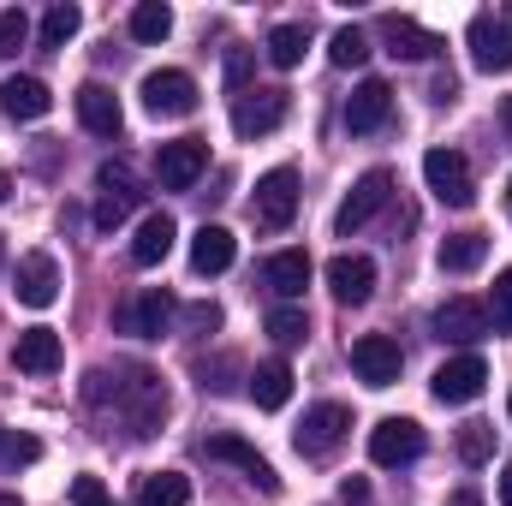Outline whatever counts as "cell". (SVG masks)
<instances>
[{
  "instance_id": "obj_45",
  "label": "cell",
  "mask_w": 512,
  "mask_h": 506,
  "mask_svg": "<svg viewBox=\"0 0 512 506\" xmlns=\"http://www.w3.org/2000/svg\"><path fill=\"white\" fill-rule=\"evenodd\" d=\"M501 506H512V465L501 471Z\"/></svg>"
},
{
  "instance_id": "obj_32",
  "label": "cell",
  "mask_w": 512,
  "mask_h": 506,
  "mask_svg": "<svg viewBox=\"0 0 512 506\" xmlns=\"http://www.w3.org/2000/svg\"><path fill=\"white\" fill-rule=\"evenodd\" d=\"M167 30H173V12H167L161 0L131 6V36H137V42H167Z\"/></svg>"
},
{
  "instance_id": "obj_26",
  "label": "cell",
  "mask_w": 512,
  "mask_h": 506,
  "mask_svg": "<svg viewBox=\"0 0 512 506\" xmlns=\"http://www.w3.org/2000/svg\"><path fill=\"white\" fill-rule=\"evenodd\" d=\"M262 280H268L274 298H298V292L310 286V256L304 251H274L262 262Z\"/></svg>"
},
{
  "instance_id": "obj_3",
  "label": "cell",
  "mask_w": 512,
  "mask_h": 506,
  "mask_svg": "<svg viewBox=\"0 0 512 506\" xmlns=\"http://www.w3.org/2000/svg\"><path fill=\"white\" fill-rule=\"evenodd\" d=\"M387 197H393V173H387V167H370V173L352 185V197L340 203V215H334V233H340V239H352L358 227H370V221L387 209Z\"/></svg>"
},
{
  "instance_id": "obj_40",
  "label": "cell",
  "mask_w": 512,
  "mask_h": 506,
  "mask_svg": "<svg viewBox=\"0 0 512 506\" xmlns=\"http://www.w3.org/2000/svg\"><path fill=\"white\" fill-rule=\"evenodd\" d=\"M185 328L191 334H215L221 328V304H185Z\"/></svg>"
},
{
  "instance_id": "obj_2",
  "label": "cell",
  "mask_w": 512,
  "mask_h": 506,
  "mask_svg": "<svg viewBox=\"0 0 512 506\" xmlns=\"http://www.w3.org/2000/svg\"><path fill=\"white\" fill-rule=\"evenodd\" d=\"M423 179H429V191L447 209H471L477 203V179H471V161L459 149H429L423 155Z\"/></svg>"
},
{
  "instance_id": "obj_4",
  "label": "cell",
  "mask_w": 512,
  "mask_h": 506,
  "mask_svg": "<svg viewBox=\"0 0 512 506\" xmlns=\"http://www.w3.org/2000/svg\"><path fill=\"white\" fill-rule=\"evenodd\" d=\"M251 215H256V227H268V233L292 227V215H298V173L292 167H274V173L256 179Z\"/></svg>"
},
{
  "instance_id": "obj_10",
  "label": "cell",
  "mask_w": 512,
  "mask_h": 506,
  "mask_svg": "<svg viewBox=\"0 0 512 506\" xmlns=\"http://www.w3.org/2000/svg\"><path fill=\"white\" fill-rule=\"evenodd\" d=\"M143 108L155 114V120H185V114H197V78L191 72H149L143 78Z\"/></svg>"
},
{
  "instance_id": "obj_38",
  "label": "cell",
  "mask_w": 512,
  "mask_h": 506,
  "mask_svg": "<svg viewBox=\"0 0 512 506\" xmlns=\"http://www.w3.org/2000/svg\"><path fill=\"white\" fill-rule=\"evenodd\" d=\"M24 36H30V18H24L18 6H6V12H0V60H6V54H18V48H24Z\"/></svg>"
},
{
  "instance_id": "obj_49",
  "label": "cell",
  "mask_w": 512,
  "mask_h": 506,
  "mask_svg": "<svg viewBox=\"0 0 512 506\" xmlns=\"http://www.w3.org/2000/svg\"><path fill=\"white\" fill-rule=\"evenodd\" d=\"M507 417H512V393H507Z\"/></svg>"
},
{
  "instance_id": "obj_17",
  "label": "cell",
  "mask_w": 512,
  "mask_h": 506,
  "mask_svg": "<svg viewBox=\"0 0 512 506\" xmlns=\"http://www.w3.org/2000/svg\"><path fill=\"white\" fill-rule=\"evenodd\" d=\"M399 340H387V334H364V340H352V370L364 387H393L399 381Z\"/></svg>"
},
{
  "instance_id": "obj_20",
  "label": "cell",
  "mask_w": 512,
  "mask_h": 506,
  "mask_svg": "<svg viewBox=\"0 0 512 506\" xmlns=\"http://www.w3.org/2000/svg\"><path fill=\"white\" fill-rule=\"evenodd\" d=\"M328 292H334L340 304H370V292H376V262H370V256H334V262H328Z\"/></svg>"
},
{
  "instance_id": "obj_14",
  "label": "cell",
  "mask_w": 512,
  "mask_h": 506,
  "mask_svg": "<svg viewBox=\"0 0 512 506\" xmlns=\"http://www.w3.org/2000/svg\"><path fill=\"white\" fill-rule=\"evenodd\" d=\"M435 334H441L447 346H477V340H489L495 328H489V310H483L477 298H447V304L435 310Z\"/></svg>"
},
{
  "instance_id": "obj_25",
  "label": "cell",
  "mask_w": 512,
  "mask_h": 506,
  "mask_svg": "<svg viewBox=\"0 0 512 506\" xmlns=\"http://www.w3.org/2000/svg\"><path fill=\"white\" fill-rule=\"evenodd\" d=\"M233 256H239V239L227 233V227H197V239H191V268L197 274H227L233 268Z\"/></svg>"
},
{
  "instance_id": "obj_23",
  "label": "cell",
  "mask_w": 512,
  "mask_h": 506,
  "mask_svg": "<svg viewBox=\"0 0 512 506\" xmlns=\"http://www.w3.org/2000/svg\"><path fill=\"white\" fill-rule=\"evenodd\" d=\"M382 36H387V54H393V60H429V54L447 48L435 30H423V24H411V18H382Z\"/></svg>"
},
{
  "instance_id": "obj_35",
  "label": "cell",
  "mask_w": 512,
  "mask_h": 506,
  "mask_svg": "<svg viewBox=\"0 0 512 506\" xmlns=\"http://www.w3.org/2000/svg\"><path fill=\"white\" fill-rule=\"evenodd\" d=\"M459 459L465 465H489L495 459V429L489 423H465L459 429Z\"/></svg>"
},
{
  "instance_id": "obj_30",
  "label": "cell",
  "mask_w": 512,
  "mask_h": 506,
  "mask_svg": "<svg viewBox=\"0 0 512 506\" xmlns=\"http://www.w3.org/2000/svg\"><path fill=\"white\" fill-rule=\"evenodd\" d=\"M304 48H310V30H304V24H274V30H268V60H274L280 72H292V66L304 60Z\"/></svg>"
},
{
  "instance_id": "obj_31",
  "label": "cell",
  "mask_w": 512,
  "mask_h": 506,
  "mask_svg": "<svg viewBox=\"0 0 512 506\" xmlns=\"http://www.w3.org/2000/svg\"><path fill=\"white\" fill-rule=\"evenodd\" d=\"M78 24H84V12L60 0V6H48V12H42V36H36V42H42V48H66V42L78 36Z\"/></svg>"
},
{
  "instance_id": "obj_16",
  "label": "cell",
  "mask_w": 512,
  "mask_h": 506,
  "mask_svg": "<svg viewBox=\"0 0 512 506\" xmlns=\"http://www.w3.org/2000/svg\"><path fill=\"white\" fill-rule=\"evenodd\" d=\"M483 387H489V364H483L477 352L447 358V364L435 370V399H441V405H471Z\"/></svg>"
},
{
  "instance_id": "obj_19",
  "label": "cell",
  "mask_w": 512,
  "mask_h": 506,
  "mask_svg": "<svg viewBox=\"0 0 512 506\" xmlns=\"http://www.w3.org/2000/svg\"><path fill=\"white\" fill-rule=\"evenodd\" d=\"M387 114H393V90H387L382 78H364L352 90V102H346V131L352 137H370V131L387 126Z\"/></svg>"
},
{
  "instance_id": "obj_18",
  "label": "cell",
  "mask_w": 512,
  "mask_h": 506,
  "mask_svg": "<svg viewBox=\"0 0 512 506\" xmlns=\"http://www.w3.org/2000/svg\"><path fill=\"white\" fill-rule=\"evenodd\" d=\"M12 364H18L24 376H54V370L66 364V346H60L54 328H24V334L12 340Z\"/></svg>"
},
{
  "instance_id": "obj_48",
  "label": "cell",
  "mask_w": 512,
  "mask_h": 506,
  "mask_svg": "<svg viewBox=\"0 0 512 506\" xmlns=\"http://www.w3.org/2000/svg\"><path fill=\"white\" fill-rule=\"evenodd\" d=\"M0 203H6V173H0Z\"/></svg>"
},
{
  "instance_id": "obj_9",
  "label": "cell",
  "mask_w": 512,
  "mask_h": 506,
  "mask_svg": "<svg viewBox=\"0 0 512 506\" xmlns=\"http://www.w3.org/2000/svg\"><path fill=\"white\" fill-rule=\"evenodd\" d=\"M12 298H18L24 310H48V304L60 298V262L48 251H24L18 268H12Z\"/></svg>"
},
{
  "instance_id": "obj_5",
  "label": "cell",
  "mask_w": 512,
  "mask_h": 506,
  "mask_svg": "<svg viewBox=\"0 0 512 506\" xmlns=\"http://www.w3.org/2000/svg\"><path fill=\"white\" fill-rule=\"evenodd\" d=\"M203 167H209V143H203V137H173V143L155 149V179H161V191H191V185L203 179Z\"/></svg>"
},
{
  "instance_id": "obj_27",
  "label": "cell",
  "mask_w": 512,
  "mask_h": 506,
  "mask_svg": "<svg viewBox=\"0 0 512 506\" xmlns=\"http://www.w3.org/2000/svg\"><path fill=\"white\" fill-rule=\"evenodd\" d=\"M251 399L262 405V411H280V405L292 399V364H286V358L256 364V370H251Z\"/></svg>"
},
{
  "instance_id": "obj_13",
  "label": "cell",
  "mask_w": 512,
  "mask_h": 506,
  "mask_svg": "<svg viewBox=\"0 0 512 506\" xmlns=\"http://www.w3.org/2000/svg\"><path fill=\"white\" fill-rule=\"evenodd\" d=\"M96 185H102V203H96V227H102V233H114V227L126 221L131 209L143 203V191H137V179H131L120 161H102Z\"/></svg>"
},
{
  "instance_id": "obj_46",
  "label": "cell",
  "mask_w": 512,
  "mask_h": 506,
  "mask_svg": "<svg viewBox=\"0 0 512 506\" xmlns=\"http://www.w3.org/2000/svg\"><path fill=\"white\" fill-rule=\"evenodd\" d=\"M501 126H507V137H512V96L501 102Z\"/></svg>"
},
{
  "instance_id": "obj_12",
  "label": "cell",
  "mask_w": 512,
  "mask_h": 506,
  "mask_svg": "<svg viewBox=\"0 0 512 506\" xmlns=\"http://www.w3.org/2000/svg\"><path fill=\"white\" fill-rule=\"evenodd\" d=\"M286 114H292V96H286V90H245V96L233 102V131L251 143V137L280 131L286 126Z\"/></svg>"
},
{
  "instance_id": "obj_7",
  "label": "cell",
  "mask_w": 512,
  "mask_h": 506,
  "mask_svg": "<svg viewBox=\"0 0 512 506\" xmlns=\"http://www.w3.org/2000/svg\"><path fill=\"white\" fill-rule=\"evenodd\" d=\"M173 292H161V286H149V292H137V298H126L120 310H114V328L120 334H131V340H161L167 334V322H173Z\"/></svg>"
},
{
  "instance_id": "obj_1",
  "label": "cell",
  "mask_w": 512,
  "mask_h": 506,
  "mask_svg": "<svg viewBox=\"0 0 512 506\" xmlns=\"http://www.w3.org/2000/svg\"><path fill=\"white\" fill-rule=\"evenodd\" d=\"M84 393H90V405H102L114 393V405L126 411L131 435H149L167 417V387H161V376H149V370H114V376L108 370H90Z\"/></svg>"
},
{
  "instance_id": "obj_37",
  "label": "cell",
  "mask_w": 512,
  "mask_h": 506,
  "mask_svg": "<svg viewBox=\"0 0 512 506\" xmlns=\"http://www.w3.org/2000/svg\"><path fill=\"white\" fill-rule=\"evenodd\" d=\"M334 66H364L370 60V42H364V30L358 24H346V30H334Z\"/></svg>"
},
{
  "instance_id": "obj_11",
  "label": "cell",
  "mask_w": 512,
  "mask_h": 506,
  "mask_svg": "<svg viewBox=\"0 0 512 506\" xmlns=\"http://www.w3.org/2000/svg\"><path fill=\"white\" fill-rule=\"evenodd\" d=\"M465 48H471V66L477 72H512V30L495 18V12H477L471 24H465Z\"/></svg>"
},
{
  "instance_id": "obj_43",
  "label": "cell",
  "mask_w": 512,
  "mask_h": 506,
  "mask_svg": "<svg viewBox=\"0 0 512 506\" xmlns=\"http://www.w3.org/2000/svg\"><path fill=\"white\" fill-rule=\"evenodd\" d=\"M429 96H435V102H441V108H447V102H459V78H453V72H441V78H435V90H429Z\"/></svg>"
},
{
  "instance_id": "obj_6",
  "label": "cell",
  "mask_w": 512,
  "mask_h": 506,
  "mask_svg": "<svg viewBox=\"0 0 512 506\" xmlns=\"http://www.w3.org/2000/svg\"><path fill=\"white\" fill-rule=\"evenodd\" d=\"M346 429H352V411H346V405H334V399H322V405H310V411H304V423H298L292 447H298L304 459H322V453H334V447L346 441Z\"/></svg>"
},
{
  "instance_id": "obj_50",
  "label": "cell",
  "mask_w": 512,
  "mask_h": 506,
  "mask_svg": "<svg viewBox=\"0 0 512 506\" xmlns=\"http://www.w3.org/2000/svg\"><path fill=\"white\" fill-rule=\"evenodd\" d=\"M507 203H512V179H507Z\"/></svg>"
},
{
  "instance_id": "obj_47",
  "label": "cell",
  "mask_w": 512,
  "mask_h": 506,
  "mask_svg": "<svg viewBox=\"0 0 512 506\" xmlns=\"http://www.w3.org/2000/svg\"><path fill=\"white\" fill-rule=\"evenodd\" d=\"M0 506H18V495H0Z\"/></svg>"
},
{
  "instance_id": "obj_44",
  "label": "cell",
  "mask_w": 512,
  "mask_h": 506,
  "mask_svg": "<svg viewBox=\"0 0 512 506\" xmlns=\"http://www.w3.org/2000/svg\"><path fill=\"white\" fill-rule=\"evenodd\" d=\"M447 506H483V495H477V489H453V495H447Z\"/></svg>"
},
{
  "instance_id": "obj_39",
  "label": "cell",
  "mask_w": 512,
  "mask_h": 506,
  "mask_svg": "<svg viewBox=\"0 0 512 506\" xmlns=\"http://www.w3.org/2000/svg\"><path fill=\"white\" fill-rule=\"evenodd\" d=\"M72 506H114L102 477H72Z\"/></svg>"
},
{
  "instance_id": "obj_8",
  "label": "cell",
  "mask_w": 512,
  "mask_h": 506,
  "mask_svg": "<svg viewBox=\"0 0 512 506\" xmlns=\"http://www.w3.org/2000/svg\"><path fill=\"white\" fill-rule=\"evenodd\" d=\"M370 459H376L382 471L417 465V459H423V423H411V417H382V423L370 429Z\"/></svg>"
},
{
  "instance_id": "obj_15",
  "label": "cell",
  "mask_w": 512,
  "mask_h": 506,
  "mask_svg": "<svg viewBox=\"0 0 512 506\" xmlns=\"http://www.w3.org/2000/svg\"><path fill=\"white\" fill-rule=\"evenodd\" d=\"M203 453H209V459H221V465H239V471L251 477L262 495H280V477H274V465L256 453L245 435H209V441H203Z\"/></svg>"
},
{
  "instance_id": "obj_21",
  "label": "cell",
  "mask_w": 512,
  "mask_h": 506,
  "mask_svg": "<svg viewBox=\"0 0 512 506\" xmlns=\"http://www.w3.org/2000/svg\"><path fill=\"white\" fill-rule=\"evenodd\" d=\"M78 120L90 137H120L126 131V114H120V96L108 84H84L78 90Z\"/></svg>"
},
{
  "instance_id": "obj_24",
  "label": "cell",
  "mask_w": 512,
  "mask_h": 506,
  "mask_svg": "<svg viewBox=\"0 0 512 506\" xmlns=\"http://www.w3.org/2000/svg\"><path fill=\"white\" fill-rule=\"evenodd\" d=\"M173 239H179L173 215H143V227H137V239H131V268H161L167 251H173Z\"/></svg>"
},
{
  "instance_id": "obj_41",
  "label": "cell",
  "mask_w": 512,
  "mask_h": 506,
  "mask_svg": "<svg viewBox=\"0 0 512 506\" xmlns=\"http://www.w3.org/2000/svg\"><path fill=\"white\" fill-rule=\"evenodd\" d=\"M245 72H251V54H245V48H233V54H227V84H233L239 96H245Z\"/></svg>"
},
{
  "instance_id": "obj_34",
  "label": "cell",
  "mask_w": 512,
  "mask_h": 506,
  "mask_svg": "<svg viewBox=\"0 0 512 506\" xmlns=\"http://www.w3.org/2000/svg\"><path fill=\"white\" fill-rule=\"evenodd\" d=\"M268 334H274L280 346H298V340L310 334V316H304L298 304H274V310H268Z\"/></svg>"
},
{
  "instance_id": "obj_28",
  "label": "cell",
  "mask_w": 512,
  "mask_h": 506,
  "mask_svg": "<svg viewBox=\"0 0 512 506\" xmlns=\"http://www.w3.org/2000/svg\"><path fill=\"white\" fill-rule=\"evenodd\" d=\"M483 256H489V239L483 233H453V239H441V274H471V268H483Z\"/></svg>"
},
{
  "instance_id": "obj_29",
  "label": "cell",
  "mask_w": 512,
  "mask_h": 506,
  "mask_svg": "<svg viewBox=\"0 0 512 506\" xmlns=\"http://www.w3.org/2000/svg\"><path fill=\"white\" fill-rule=\"evenodd\" d=\"M185 501H191V477L185 471H155L137 489V506H185Z\"/></svg>"
},
{
  "instance_id": "obj_22",
  "label": "cell",
  "mask_w": 512,
  "mask_h": 506,
  "mask_svg": "<svg viewBox=\"0 0 512 506\" xmlns=\"http://www.w3.org/2000/svg\"><path fill=\"white\" fill-rule=\"evenodd\" d=\"M0 108H6L12 120H48L54 96H48V84H42V78H24V72H12V78L0 84Z\"/></svg>"
},
{
  "instance_id": "obj_33",
  "label": "cell",
  "mask_w": 512,
  "mask_h": 506,
  "mask_svg": "<svg viewBox=\"0 0 512 506\" xmlns=\"http://www.w3.org/2000/svg\"><path fill=\"white\" fill-rule=\"evenodd\" d=\"M42 459V441L24 435V429H0V471H18V465H36Z\"/></svg>"
},
{
  "instance_id": "obj_36",
  "label": "cell",
  "mask_w": 512,
  "mask_h": 506,
  "mask_svg": "<svg viewBox=\"0 0 512 506\" xmlns=\"http://www.w3.org/2000/svg\"><path fill=\"white\" fill-rule=\"evenodd\" d=\"M483 310H489V328H495V334H512V268L495 274V298H489Z\"/></svg>"
},
{
  "instance_id": "obj_42",
  "label": "cell",
  "mask_w": 512,
  "mask_h": 506,
  "mask_svg": "<svg viewBox=\"0 0 512 506\" xmlns=\"http://www.w3.org/2000/svg\"><path fill=\"white\" fill-rule=\"evenodd\" d=\"M340 501L346 506H370V483H364V477H346V483H340Z\"/></svg>"
}]
</instances>
